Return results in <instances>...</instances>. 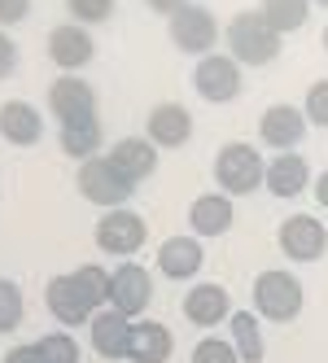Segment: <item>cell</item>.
Masks as SVG:
<instances>
[{
  "label": "cell",
  "mask_w": 328,
  "mask_h": 363,
  "mask_svg": "<svg viewBox=\"0 0 328 363\" xmlns=\"http://www.w3.org/2000/svg\"><path fill=\"white\" fill-rule=\"evenodd\" d=\"M35 346H40L44 363H79V342H74V333H70V328L44 333V337H40Z\"/></svg>",
  "instance_id": "cell-26"
},
{
  "label": "cell",
  "mask_w": 328,
  "mask_h": 363,
  "mask_svg": "<svg viewBox=\"0 0 328 363\" xmlns=\"http://www.w3.org/2000/svg\"><path fill=\"white\" fill-rule=\"evenodd\" d=\"M324 53H328V27H324Z\"/></svg>",
  "instance_id": "cell-38"
},
{
  "label": "cell",
  "mask_w": 328,
  "mask_h": 363,
  "mask_svg": "<svg viewBox=\"0 0 328 363\" xmlns=\"http://www.w3.org/2000/svg\"><path fill=\"white\" fill-rule=\"evenodd\" d=\"M5 363H44V354H40L35 342H22V346H13V350L5 354Z\"/></svg>",
  "instance_id": "cell-34"
},
{
  "label": "cell",
  "mask_w": 328,
  "mask_h": 363,
  "mask_svg": "<svg viewBox=\"0 0 328 363\" xmlns=\"http://www.w3.org/2000/svg\"><path fill=\"white\" fill-rule=\"evenodd\" d=\"M193 363H241V354H237L232 342H223V337H201L193 346Z\"/></svg>",
  "instance_id": "cell-30"
},
{
  "label": "cell",
  "mask_w": 328,
  "mask_h": 363,
  "mask_svg": "<svg viewBox=\"0 0 328 363\" xmlns=\"http://www.w3.org/2000/svg\"><path fill=\"white\" fill-rule=\"evenodd\" d=\"M66 9L70 22H79V27H101L114 18V0H66Z\"/></svg>",
  "instance_id": "cell-29"
},
{
  "label": "cell",
  "mask_w": 328,
  "mask_h": 363,
  "mask_svg": "<svg viewBox=\"0 0 328 363\" xmlns=\"http://www.w3.org/2000/svg\"><path fill=\"white\" fill-rule=\"evenodd\" d=\"M263 179H267V162H263V153L254 145H223L215 153V184L219 193H228V197H249V193H259L263 189Z\"/></svg>",
  "instance_id": "cell-3"
},
{
  "label": "cell",
  "mask_w": 328,
  "mask_h": 363,
  "mask_svg": "<svg viewBox=\"0 0 328 363\" xmlns=\"http://www.w3.org/2000/svg\"><path fill=\"white\" fill-rule=\"evenodd\" d=\"M48 57H53V66L62 74H79L96 57V40L79 22H62V27L48 31Z\"/></svg>",
  "instance_id": "cell-12"
},
{
  "label": "cell",
  "mask_w": 328,
  "mask_h": 363,
  "mask_svg": "<svg viewBox=\"0 0 328 363\" xmlns=\"http://www.w3.org/2000/svg\"><path fill=\"white\" fill-rule=\"evenodd\" d=\"M193 88L201 101H210V106H228V101L241 96L245 79H241V62L228 57V53H210L201 57L197 70H193Z\"/></svg>",
  "instance_id": "cell-8"
},
{
  "label": "cell",
  "mask_w": 328,
  "mask_h": 363,
  "mask_svg": "<svg viewBox=\"0 0 328 363\" xmlns=\"http://www.w3.org/2000/svg\"><path fill=\"white\" fill-rule=\"evenodd\" d=\"M285 35H276L267 27V18L259 9H241L232 13V22L223 27V44H228V57H237L241 66H267L281 57Z\"/></svg>",
  "instance_id": "cell-1"
},
{
  "label": "cell",
  "mask_w": 328,
  "mask_h": 363,
  "mask_svg": "<svg viewBox=\"0 0 328 363\" xmlns=\"http://www.w3.org/2000/svg\"><path fill=\"white\" fill-rule=\"evenodd\" d=\"M302 114H307L311 127H324V132H328V79H315L307 88V110H302Z\"/></svg>",
  "instance_id": "cell-31"
},
{
  "label": "cell",
  "mask_w": 328,
  "mask_h": 363,
  "mask_svg": "<svg viewBox=\"0 0 328 363\" xmlns=\"http://www.w3.org/2000/svg\"><path fill=\"white\" fill-rule=\"evenodd\" d=\"M206 263V250H201L197 237H166L158 250V272L166 280H193Z\"/></svg>",
  "instance_id": "cell-20"
},
{
  "label": "cell",
  "mask_w": 328,
  "mask_h": 363,
  "mask_svg": "<svg viewBox=\"0 0 328 363\" xmlns=\"http://www.w3.org/2000/svg\"><path fill=\"white\" fill-rule=\"evenodd\" d=\"M48 114L57 118V127L96 123V88L79 74H62V79L48 84Z\"/></svg>",
  "instance_id": "cell-5"
},
{
  "label": "cell",
  "mask_w": 328,
  "mask_h": 363,
  "mask_svg": "<svg viewBox=\"0 0 328 363\" xmlns=\"http://www.w3.org/2000/svg\"><path fill=\"white\" fill-rule=\"evenodd\" d=\"M184 320L197 328H215L223 320H232V298L223 284H193L184 294Z\"/></svg>",
  "instance_id": "cell-16"
},
{
  "label": "cell",
  "mask_w": 328,
  "mask_h": 363,
  "mask_svg": "<svg viewBox=\"0 0 328 363\" xmlns=\"http://www.w3.org/2000/svg\"><path fill=\"white\" fill-rule=\"evenodd\" d=\"M145 5L154 9V13H162V18H175L184 5H193V0H145Z\"/></svg>",
  "instance_id": "cell-35"
},
{
  "label": "cell",
  "mask_w": 328,
  "mask_h": 363,
  "mask_svg": "<svg viewBox=\"0 0 328 363\" xmlns=\"http://www.w3.org/2000/svg\"><path fill=\"white\" fill-rule=\"evenodd\" d=\"M276 241H281V254L293 258V263H315L328 250V232L315 215H289L276 232Z\"/></svg>",
  "instance_id": "cell-11"
},
{
  "label": "cell",
  "mask_w": 328,
  "mask_h": 363,
  "mask_svg": "<svg viewBox=\"0 0 328 363\" xmlns=\"http://www.w3.org/2000/svg\"><path fill=\"white\" fill-rule=\"evenodd\" d=\"M175 350V337L166 324L158 320H136L132 324V342H128V359L132 363H166Z\"/></svg>",
  "instance_id": "cell-22"
},
{
  "label": "cell",
  "mask_w": 328,
  "mask_h": 363,
  "mask_svg": "<svg viewBox=\"0 0 328 363\" xmlns=\"http://www.w3.org/2000/svg\"><path fill=\"white\" fill-rule=\"evenodd\" d=\"M0 136H5L9 145H18V149L40 145L44 114L31 106V101H5V106H0Z\"/></svg>",
  "instance_id": "cell-21"
},
{
  "label": "cell",
  "mask_w": 328,
  "mask_h": 363,
  "mask_svg": "<svg viewBox=\"0 0 328 363\" xmlns=\"http://www.w3.org/2000/svg\"><path fill=\"white\" fill-rule=\"evenodd\" d=\"M74 184H79V197L92 201V206H101V211H123V206L132 201V193H136V184L106 158V153H96V158L79 162Z\"/></svg>",
  "instance_id": "cell-4"
},
{
  "label": "cell",
  "mask_w": 328,
  "mask_h": 363,
  "mask_svg": "<svg viewBox=\"0 0 328 363\" xmlns=\"http://www.w3.org/2000/svg\"><path fill=\"white\" fill-rule=\"evenodd\" d=\"M149 298H154V276H149L136 258H128V263H118L110 272V306L118 311V315L140 320Z\"/></svg>",
  "instance_id": "cell-9"
},
{
  "label": "cell",
  "mask_w": 328,
  "mask_h": 363,
  "mask_svg": "<svg viewBox=\"0 0 328 363\" xmlns=\"http://www.w3.org/2000/svg\"><path fill=\"white\" fill-rule=\"evenodd\" d=\"M132 324H136V320H128V315H118L114 306H106V311H96V315H92V324H88V333H92V350H96L101 359H128V342H132Z\"/></svg>",
  "instance_id": "cell-17"
},
{
  "label": "cell",
  "mask_w": 328,
  "mask_h": 363,
  "mask_svg": "<svg viewBox=\"0 0 328 363\" xmlns=\"http://www.w3.org/2000/svg\"><path fill=\"white\" fill-rule=\"evenodd\" d=\"M27 13H31V0H0V31L27 22Z\"/></svg>",
  "instance_id": "cell-32"
},
{
  "label": "cell",
  "mask_w": 328,
  "mask_h": 363,
  "mask_svg": "<svg viewBox=\"0 0 328 363\" xmlns=\"http://www.w3.org/2000/svg\"><path fill=\"white\" fill-rule=\"evenodd\" d=\"M259 136L267 149H281V153H293L302 145V136H307V114H302L298 106H267L263 118H259Z\"/></svg>",
  "instance_id": "cell-13"
},
{
  "label": "cell",
  "mask_w": 328,
  "mask_h": 363,
  "mask_svg": "<svg viewBox=\"0 0 328 363\" xmlns=\"http://www.w3.org/2000/svg\"><path fill=\"white\" fill-rule=\"evenodd\" d=\"M311 5H319V9H328V0H311Z\"/></svg>",
  "instance_id": "cell-37"
},
{
  "label": "cell",
  "mask_w": 328,
  "mask_h": 363,
  "mask_svg": "<svg viewBox=\"0 0 328 363\" xmlns=\"http://www.w3.org/2000/svg\"><path fill=\"white\" fill-rule=\"evenodd\" d=\"M237 211H232V197L228 193H201L193 206H188V228L197 241H210V237H223L232 228Z\"/></svg>",
  "instance_id": "cell-15"
},
{
  "label": "cell",
  "mask_w": 328,
  "mask_h": 363,
  "mask_svg": "<svg viewBox=\"0 0 328 363\" xmlns=\"http://www.w3.org/2000/svg\"><path fill=\"white\" fill-rule=\"evenodd\" d=\"M259 13L267 18V27L276 35H293L307 27L311 18V0H259Z\"/></svg>",
  "instance_id": "cell-23"
},
{
  "label": "cell",
  "mask_w": 328,
  "mask_h": 363,
  "mask_svg": "<svg viewBox=\"0 0 328 363\" xmlns=\"http://www.w3.org/2000/svg\"><path fill=\"white\" fill-rule=\"evenodd\" d=\"M18 70V44L9 40V31H0V79H9Z\"/></svg>",
  "instance_id": "cell-33"
},
{
  "label": "cell",
  "mask_w": 328,
  "mask_h": 363,
  "mask_svg": "<svg viewBox=\"0 0 328 363\" xmlns=\"http://www.w3.org/2000/svg\"><path fill=\"white\" fill-rule=\"evenodd\" d=\"M74 280L84 284V294L96 311H106L110 306V272L101 267V263H84V267H74Z\"/></svg>",
  "instance_id": "cell-27"
},
{
  "label": "cell",
  "mask_w": 328,
  "mask_h": 363,
  "mask_svg": "<svg viewBox=\"0 0 328 363\" xmlns=\"http://www.w3.org/2000/svg\"><path fill=\"white\" fill-rule=\"evenodd\" d=\"M311 189H315V201H319V206H324V211H328V171H324V175L315 179V184H311Z\"/></svg>",
  "instance_id": "cell-36"
},
{
  "label": "cell",
  "mask_w": 328,
  "mask_h": 363,
  "mask_svg": "<svg viewBox=\"0 0 328 363\" xmlns=\"http://www.w3.org/2000/svg\"><path fill=\"white\" fill-rule=\"evenodd\" d=\"M57 145L66 158L74 162H88L96 158V149H101V123H84V127H57Z\"/></svg>",
  "instance_id": "cell-25"
},
{
  "label": "cell",
  "mask_w": 328,
  "mask_h": 363,
  "mask_svg": "<svg viewBox=\"0 0 328 363\" xmlns=\"http://www.w3.org/2000/svg\"><path fill=\"white\" fill-rule=\"evenodd\" d=\"M311 184V162L302 158V153H276V158L267 162V179H263V189H271V197H298V193H307Z\"/></svg>",
  "instance_id": "cell-19"
},
{
  "label": "cell",
  "mask_w": 328,
  "mask_h": 363,
  "mask_svg": "<svg viewBox=\"0 0 328 363\" xmlns=\"http://www.w3.org/2000/svg\"><path fill=\"white\" fill-rule=\"evenodd\" d=\"M302 306H307V289H302V280L293 272H259L254 280V315L259 320H271V324H289L302 315Z\"/></svg>",
  "instance_id": "cell-2"
},
{
  "label": "cell",
  "mask_w": 328,
  "mask_h": 363,
  "mask_svg": "<svg viewBox=\"0 0 328 363\" xmlns=\"http://www.w3.org/2000/svg\"><path fill=\"white\" fill-rule=\"evenodd\" d=\"M145 136L154 140L158 149H184L193 140V114L180 106V101H162V106L149 110Z\"/></svg>",
  "instance_id": "cell-14"
},
{
  "label": "cell",
  "mask_w": 328,
  "mask_h": 363,
  "mask_svg": "<svg viewBox=\"0 0 328 363\" xmlns=\"http://www.w3.org/2000/svg\"><path fill=\"white\" fill-rule=\"evenodd\" d=\"M44 302H48V315H53L62 328L92 324V315H96V306L88 302V294H84V284L74 280V272H66V276H53V280H48Z\"/></svg>",
  "instance_id": "cell-10"
},
{
  "label": "cell",
  "mask_w": 328,
  "mask_h": 363,
  "mask_svg": "<svg viewBox=\"0 0 328 363\" xmlns=\"http://www.w3.org/2000/svg\"><path fill=\"white\" fill-rule=\"evenodd\" d=\"M149 241V223L136 215V211H106L96 219V250L101 254H114V258H123L128 263L132 254H140V245Z\"/></svg>",
  "instance_id": "cell-6"
},
{
  "label": "cell",
  "mask_w": 328,
  "mask_h": 363,
  "mask_svg": "<svg viewBox=\"0 0 328 363\" xmlns=\"http://www.w3.org/2000/svg\"><path fill=\"white\" fill-rule=\"evenodd\" d=\"M158 153H162V149L149 140V136H123V140L106 153V158H110L123 175H128L132 184H140V179H149V175L158 171Z\"/></svg>",
  "instance_id": "cell-18"
},
{
  "label": "cell",
  "mask_w": 328,
  "mask_h": 363,
  "mask_svg": "<svg viewBox=\"0 0 328 363\" xmlns=\"http://www.w3.org/2000/svg\"><path fill=\"white\" fill-rule=\"evenodd\" d=\"M219 22H215V13L206 9V5H184L180 13L171 18V44L180 48V53H188V57H210L215 53V44H219Z\"/></svg>",
  "instance_id": "cell-7"
},
{
  "label": "cell",
  "mask_w": 328,
  "mask_h": 363,
  "mask_svg": "<svg viewBox=\"0 0 328 363\" xmlns=\"http://www.w3.org/2000/svg\"><path fill=\"white\" fill-rule=\"evenodd\" d=\"M228 328H232V346H237L241 363H263L267 342H263V324H259L254 311H237V315L228 320Z\"/></svg>",
  "instance_id": "cell-24"
},
{
  "label": "cell",
  "mask_w": 328,
  "mask_h": 363,
  "mask_svg": "<svg viewBox=\"0 0 328 363\" xmlns=\"http://www.w3.org/2000/svg\"><path fill=\"white\" fill-rule=\"evenodd\" d=\"M22 315H27V298H22L13 280L0 276V333H13L22 324Z\"/></svg>",
  "instance_id": "cell-28"
}]
</instances>
